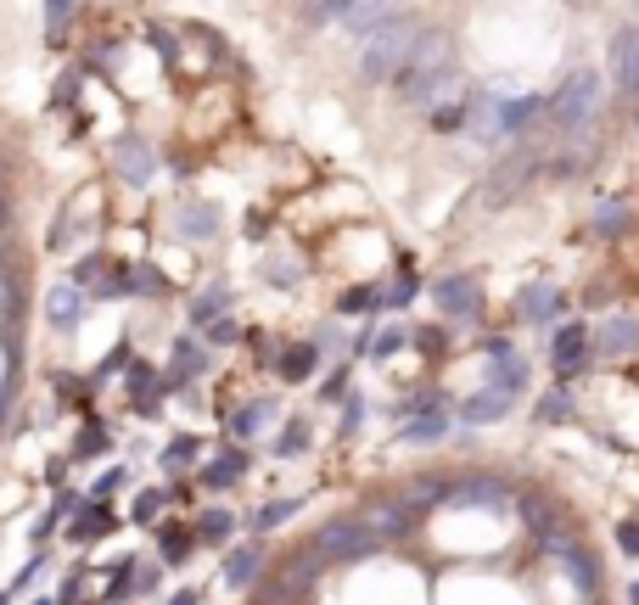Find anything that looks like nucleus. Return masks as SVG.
<instances>
[{"mask_svg":"<svg viewBox=\"0 0 639 605\" xmlns=\"http://www.w3.org/2000/svg\"><path fill=\"white\" fill-rule=\"evenodd\" d=\"M85 309H90V297L79 292V286H68V281L45 292V325H51V331H62V337H68V331H79Z\"/></svg>","mask_w":639,"mask_h":605,"instance_id":"obj_7","label":"nucleus"},{"mask_svg":"<svg viewBox=\"0 0 639 605\" xmlns=\"http://www.w3.org/2000/svg\"><path fill=\"white\" fill-rule=\"evenodd\" d=\"M561 309H567V297L555 292L550 281H533V286H522V297H516V314H522V320H533V325H550Z\"/></svg>","mask_w":639,"mask_h":605,"instance_id":"obj_9","label":"nucleus"},{"mask_svg":"<svg viewBox=\"0 0 639 605\" xmlns=\"http://www.w3.org/2000/svg\"><path fill=\"white\" fill-rule=\"evenodd\" d=\"M275 370H281L286 381H314V370H320V348H314V342H298V348H286L281 359H275Z\"/></svg>","mask_w":639,"mask_h":605,"instance_id":"obj_21","label":"nucleus"},{"mask_svg":"<svg viewBox=\"0 0 639 605\" xmlns=\"http://www.w3.org/2000/svg\"><path fill=\"white\" fill-rule=\"evenodd\" d=\"M45 566H51V555H45V549H40V555H29V561H23V572L12 577V589H6V594H29V589H34V577H40Z\"/></svg>","mask_w":639,"mask_h":605,"instance_id":"obj_35","label":"nucleus"},{"mask_svg":"<svg viewBox=\"0 0 639 605\" xmlns=\"http://www.w3.org/2000/svg\"><path fill=\"white\" fill-rule=\"evenodd\" d=\"M415 348H432V353H438L443 348V331H415Z\"/></svg>","mask_w":639,"mask_h":605,"instance_id":"obj_45","label":"nucleus"},{"mask_svg":"<svg viewBox=\"0 0 639 605\" xmlns=\"http://www.w3.org/2000/svg\"><path fill=\"white\" fill-rule=\"evenodd\" d=\"M242 477H247V454L242 449H225L219 460L202 465V488H213V493L230 488V482H242Z\"/></svg>","mask_w":639,"mask_h":605,"instance_id":"obj_17","label":"nucleus"},{"mask_svg":"<svg viewBox=\"0 0 639 605\" xmlns=\"http://www.w3.org/2000/svg\"><path fill=\"white\" fill-rule=\"evenodd\" d=\"M432 297H438V309L449 314V320H477V314H483V292H477L471 275H443V281L432 286Z\"/></svg>","mask_w":639,"mask_h":605,"instance_id":"obj_6","label":"nucleus"},{"mask_svg":"<svg viewBox=\"0 0 639 605\" xmlns=\"http://www.w3.org/2000/svg\"><path fill=\"white\" fill-rule=\"evenodd\" d=\"M169 605H202V594H197V589H180V594H174Z\"/></svg>","mask_w":639,"mask_h":605,"instance_id":"obj_46","label":"nucleus"},{"mask_svg":"<svg viewBox=\"0 0 639 605\" xmlns=\"http://www.w3.org/2000/svg\"><path fill=\"white\" fill-rule=\"evenodd\" d=\"M270 281H275V286H298V281H303V269L292 264V258H275V264H270Z\"/></svg>","mask_w":639,"mask_h":605,"instance_id":"obj_39","label":"nucleus"},{"mask_svg":"<svg viewBox=\"0 0 639 605\" xmlns=\"http://www.w3.org/2000/svg\"><path fill=\"white\" fill-rule=\"evenodd\" d=\"M527 381H533V370H527V359L511 348V342H488V387L505 398H522Z\"/></svg>","mask_w":639,"mask_h":605,"instance_id":"obj_3","label":"nucleus"},{"mask_svg":"<svg viewBox=\"0 0 639 605\" xmlns=\"http://www.w3.org/2000/svg\"><path fill=\"white\" fill-rule=\"evenodd\" d=\"M68 23H73V6H62V0H57V6H45V29H51V45H62V29H68Z\"/></svg>","mask_w":639,"mask_h":605,"instance_id":"obj_37","label":"nucleus"},{"mask_svg":"<svg viewBox=\"0 0 639 605\" xmlns=\"http://www.w3.org/2000/svg\"><path fill=\"white\" fill-rule=\"evenodd\" d=\"M208 370V348H202L197 337H174V359H169V381L174 387H185L191 376H202Z\"/></svg>","mask_w":639,"mask_h":605,"instance_id":"obj_13","label":"nucleus"},{"mask_svg":"<svg viewBox=\"0 0 639 605\" xmlns=\"http://www.w3.org/2000/svg\"><path fill=\"white\" fill-rule=\"evenodd\" d=\"M617 549H623V555H639V521H623V527H617Z\"/></svg>","mask_w":639,"mask_h":605,"instance_id":"obj_43","label":"nucleus"},{"mask_svg":"<svg viewBox=\"0 0 639 605\" xmlns=\"http://www.w3.org/2000/svg\"><path fill=\"white\" fill-rule=\"evenodd\" d=\"M449 505H477V510H505L511 505V493L499 488V482H460L449 493Z\"/></svg>","mask_w":639,"mask_h":605,"instance_id":"obj_18","label":"nucleus"},{"mask_svg":"<svg viewBox=\"0 0 639 605\" xmlns=\"http://www.w3.org/2000/svg\"><path fill=\"white\" fill-rule=\"evenodd\" d=\"M169 225H174V236H180V241H213V236H219V208H213V202H191V197H185L180 208L169 213Z\"/></svg>","mask_w":639,"mask_h":605,"instance_id":"obj_8","label":"nucleus"},{"mask_svg":"<svg viewBox=\"0 0 639 605\" xmlns=\"http://www.w3.org/2000/svg\"><path fill=\"white\" fill-rule=\"evenodd\" d=\"M191 549H197V533H191V527H163V533H157V561L163 566H180V561H191Z\"/></svg>","mask_w":639,"mask_h":605,"instance_id":"obj_22","label":"nucleus"},{"mask_svg":"<svg viewBox=\"0 0 639 605\" xmlns=\"http://www.w3.org/2000/svg\"><path fill=\"white\" fill-rule=\"evenodd\" d=\"M57 605H79V572L62 577V589H57Z\"/></svg>","mask_w":639,"mask_h":605,"instance_id":"obj_44","label":"nucleus"},{"mask_svg":"<svg viewBox=\"0 0 639 605\" xmlns=\"http://www.w3.org/2000/svg\"><path fill=\"white\" fill-rule=\"evenodd\" d=\"M370 527L365 521H331V527H320V538H314V549L326 555V561H354V555H365L370 549Z\"/></svg>","mask_w":639,"mask_h":605,"instance_id":"obj_5","label":"nucleus"},{"mask_svg":"<svg viewBox=\"0 0 639 605\" xmlns=\"http://www.w3.org/2000/svg\"><path fill=\"white\" fill-rule=\"evenodd\" d=\"M337 314H382V292L376 286H354V292H342Z\"/></svg>","mask_w":639,"mask_h":605,"instance_id":"obj_31","label":"nucleus"},{"mask_svg":"<svg viewBox=\"0 0 639 605\" xmlns=\"http://www.w3.org/2000/svg\"><path fill=\"white\" fill-rule=\"evenodd\" d=\"M359 421H365V398L348 393V398H342V432H354Z\"/></svg>","mask_w":639,"mask_h":605,"instance_id":"obj_40","label":"nucleus"},{"mask_svg":"<svg viewBox=\"0 0 639 605\" xmlns=\"http://www.w3.org/2000/svg\"><path fill=\"white\" fill-rule=\"evenodd\" d=\"M595 348L606 353V359H623V353H634V348H639V320H634V314H611V320L595 331Z\"/></svg>","mask_w":639,"mask_h":605,"instance_id":"obj_11","label":"nucleus"},{"mask_svg":"<svg viewBox=\"0 0 639 605\" xmlns=\"http://www.w3.org/2000/svg\"><path fill=\"white\" fill-rule=\"evenodd\" d=\"M113 174L118 180H129V185H146L157 174V152H152V141H146V135H135V129H129V135H118L113 141Z\"/></svg>","mask_w":639,"mask_h":605,"instance_id":"obj_4","label":"nucleus"},{"mask_svg":"<svg viewBox=\"0 0 639 605\" xmlns=\"http://www.w3.org/2000/svg\"><path fill=\"white\" fill-rule=\"evenodd\" d=\"M118 286H124V297L129 292H135V297H157V292H163L157 269H146V264H118Z\"/></svg>","mask_w":639,"mask_h":605,"instance_id":"obj_23","label":"nucleus"},{"mask_svg":"<svg viewBox=\"0 0 639 605\" xmlns=\"http://www.w3.org/2000/svg\"><path fill=\"white\" fill-rule=\"evenodd\" d=\"M169 499H174V488H146L141 499L129 505V521H135V527H152V521H157V510L169 505Z\"/></svg>","mask_w":639,"mask_h":605,"instance_id":"obj_29","label":"nucleus"},{"mask_svg":"<svg viewBox=\"0 0 639 605\" xmlns=\"http://www.w3.org/2000/svg\"><path fill=\"white\" fill-rule=\"evenodd\" d=\"M600 101H606V90H600V73H595V68H578V73H567V85H555V96L544 101V107L555 113L561 135H583V129L600 118Z\"/></svg>","mask_w":639,"mask_h":605,"instance_id":"obj_1","label":"nucleus"},{"mask_svg":"<svg viewBox=\"0 0 639 605\" xmlns=\"http://www.w3.org/2000/svg\"><path fill=\"white\" fill-rule=\"evenodd\" d=\"M410 40H415L410 17L398 12L387 29H376V34L365 40V51H359V73H365V79H393V73L404 68V51H410Z\"/></svg>","mask_w":639,"mask_h":605,"instance_id":"obj_2","label":"nucleus"},{"mask_svg":"<svg viewBox=\"0 0 639 605\" xmlns=\"http://www.w3.org/2000/svg\"><path fill=\"white\" fill-rule=\"evenodd\" d=\"M443 432H449V421H443L438 409H432V415H421V421L404 426V432H398V443H438Z\"/></svg>","mask_w":639,"mask_h":605,"instance_id":"obj_30","label":"nucleus"},{"mask_svg":"<svg viewBox=\"0 0 639 605\" xmlns=\"http://www.w3.org/2000/svg\"><path fill=\"white\" fill-rule=\"evenodd\" d=\"M124 477H129L124 465H113V471H107V477H101L96 488H90V505H107V499H113V493L124 488Z\"/></svg>","mask_w":639,"mask_h":605,"instance_id":"obj_36","label":"nucleus"},{"mask_svg":"<svg viewBox=\"0 0 639 605\" xmlns=\"http://www.w3.org/2000/svg\"><path fill=\"white\" fill-rule=\"evenodd\" d=\"M258 572H264V544H242L225 555V583L230 589H253Z\"/></svg>","mask_w":639,"mask_h":605,"instance_id":"obj_12","label":"nucleus"},{"mask_svg":"<svg viewBox=\"0 0 639 605\" xmlns=\"http://www.w3.org/2000/svg\"><path fill=\"white\" fill-rule=\"evenodd\" d=\"M236 527H242V521L230 516L225 505H213V510H202V516H197V527H191V533H197V544H230V538H236Z\"/></svg>","mask_w":639,"mask_h":605,"instance_id":"obj_19","label":"nucleus"},{"mask_svg":"<svg viewBox=\"0 0 639 605\" xmlns=\"http://www.w3.org/2000/svg\"><path fill=\"white\" fill-rule=\"evenodd\" d=\"M236 337H242V325L230 320V314H225V320H213V325H208V342H213V348H230Z\"/></svg>","mask_w":639,"mask_h":605,"instance_id":"obj_38","label":"nucleus"},{"mask_svg":"<svg viewBox=\"0 0 639 605\" xmlns=\"http://www.w3.org/2000/svg\"><path fill=\"white\" fill-rule=\"evenodd\" d=\"M539 421L544 426H550V421H572V393H567V387H555V393L539 398Z\"/></svg>","mask_w":639,"mask_h":605,"instance_id":"obj_32","label":"nucleus"},{"mask_svg":"<svg viewBox=\"0 0 639 605\" xmlns=\"http://www.w3.org/2000/svg\"><path fill=\"white\" fill-rule=\"evenodd\" d=\"M135 566H141V561H118V566H113V583H107V605H118V600H129V594H135Z\"/></svg>","mask_w":639,"mask_h":605,"instance_id":"obj_33","label":"nucleus"},{"mask_svg":"<svg viewBox=\"0 0 639 605\" xmlns=\"http://www.w3.org/2000/svg\"><path fill=\"white\" fill-rule=\"evenodd\" d=\"M113 533V516H107V505H79L68 521V544H96V538Z\"/></svg>","mask_w":639,"mask_h":605,"instance_id":"obj_14","label":"nucleus"},{"mask_svg":"<svg viewBox=\"0 0 639 605\" xmlns=\"http://www.w3.org/2000/svg\"><path fill=\"white\" fill-rule=\"evenodd\" d=\"M511 404H516V398L483 387L477 398H466V404H460V421H466V426H488V421H499V415H511Z\"/></svg>","mask_w":639,"mask_h":605,"instance_id":"obj_16","label":"nucleus"},{"mask_svg":"<svg viewBox=\"0 0 639 605\" xmlns=\"http://www.w3.org/2000/svg\"><path fill=\"white\" fill-rule=\"evenodd\" d=\"M628 605H639V577H634V589H628Z\"/></svg>","mask_w":639,"mask_h":605,"instance_id":"obj_47","label":"nucleus"},{"mask_svg":"<svg viewBox=\"0 0 639 605\" xmlns=\"http://www.w3.org/2000/svg\"><path fill=\"white\" fill-rule=\"evenodd\" d=\"M113 449V437H107V426L85 421L79 426V437H73V460H101V454Z\"/></svg>","mask_w":639,"mask_h":605,"instance_id":"obj_24","label":"nucleus"},{"mask_svg":"<svg viewBox=\"0 0 639 605\" xmlns=\"http://www.w3.org/2000/svg\"><path fill=\"white\" fill-rule=\"evenodd\" d=\"M34 605H57V600H34Z\"/></svg>","mask_w":639,"mask_h":605,"instance_id":"obj_49","label":"nucleus"},{"mask_svg":"<svg viewBox=\"0 0 639 605\" xmlns=\"http://www.w3.org/2000/svg\"><path fill=\"white\" fill-rule=\"evenodd\" d=\"M124 365H135V359H129V342H118V348L107 353V359H101V370H96V376H118Z\"/></svg>","mask_w":639,"mask_h":605,"instance_id":"obj_41","label":"nucleus"},{"mask_svg":"<svg viewBox=\"0 0 639 605\" xmlns=\"http://www.w3.org/2000/svg\"><path fill=\"white\" fill-rule=\"evenodd\" d=\"M628 230V202L623 197H611L595 208V236H623Z\"/></svg>","mask_w":639,"mask_h":605,"instance_id":"obj_28","label":"nucleus"},{"mask_svg":"<svg viewBox=\"0 0 639 605\" xmlns=\"http://www.w3.org/2000/svg\"><path fill=\"white\" fill-rule=\"evenodd\" d=\"M275 415H281V404H275V398H253L247 409H236V415H230V437H242V443H247V437H258L264 426L275 421Z\"/></svg>","mask_w":639,"mask_h":605,"instance_id":"obj_15","label":"nucleus"},{"mask_svg":"<svg viewBox=\"0 0 639 605\" xmlns=\"http://www.w3.org/2000/svg\"><path fill=\"white\" fill-rule=\"evenodd\" d=\"M617 90H628L639 101V29H628L617 40Z\"/></svg>","mask_w":639,"mask_h":605,"instance_id":"obj_20","label":"nucleus"},{"mask_svg":"<svg viewBox=\"0 0 639 605\" xmlns=\"http://www.w3.org/2000/svg\"><path fill=\"white\" fill-rule=\"evenodd\" d=\"M225 303H230V292L225 286H208V292L191 303V325H213V320H225Z\"/></svg>","mask_w":639,"mask_h":605,"instance_id":"obj_26","label":"nucleus"},{"mask_svg":"<svg viewBox=\"0 0 639 605\" xmlns=\"http://www.w3.org/2000/svg\"><path fill=\"white\" fill-rule=\"evenodd\" d=\"M583 353H589V325H561V331H550V365L555 370H578Z\"/></svg>","mask_w":639,"mask_h":605,"instance_id":"obj_10","label":"nucleus"},{"mask_svg":"<svg viewBox=\"0 0 639 605\" xmlns=\"http://www.w3.org/2000/svg\"><path fill=\"white\" fill-rule=\"evenodd\" d=\"M197 454H202V437L180 432V437H174V443H169V449L157 454V460H163V471H185V465L197 460Z\"/></svg>","mask_w":639,"mask_h":605,"instance_id":"obj_27","label":"nucleus"},{"mask_svg":"<svg viewBox=\"0 0 639 605\" xmlns=\"http://www.w3.org/2000/svg\"><path fill=\"white\" fill-rule=\"evenodd\" d=\"M0 230H6V197H0Z\"/></svg>","mask_w":639,"mask_h":605,"instance_id":"obj_48","label":"nucleus"},{"mask_svg":"<svg viewBox=\"0 0 639 605\" xmlns=\"http://www.w3.org/2000/svg\"><path fill=\"white\" fill-rule=\"evenodd\" d=\"M303 449H309V421H286V426H281V437L270 443L275 460H298Z\"/></svg>","mask_w":639,"mask_h":605,"instance_id":"obj_25","label":"nucleus"},{"mask_svg":"<svg viewBox=\"0 0 639 605\" xmlns=\"http://www.w3.org/2000/svg\"><path fill=\"white\" fill-rule=\"evenodd\" d=\"M157 583H163L157 566H135V594H157Z\"/></svg>","mask_w":639,"mask_h":605,"instance_id":"obj_42","label":"nucleus"},{"mask_svg":"<svg viewBox=\"0 0 639 605\" xmlns=\"http://www.w3.org/2000/svg\"><path fill=\"white\" fill-rule=\"evenodd\" d=\"M292 516H298V499H275V505H264L253 516V527L258 533H270V527H281V521H292Z\"/></svg>","mask_w":639,"mask_h":605,"instance_id":"obj_34","label":"nucleus"}]
</instances>
